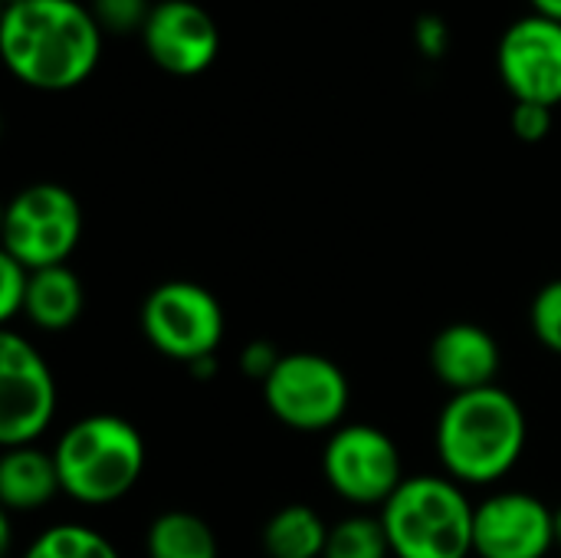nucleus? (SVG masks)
<instances>
[{
  "label": "nucleus",
  "instance_id": "obj_1",
  "mask_svg": "<svg viewBox=\"0 0 561 558\" xmlns=\"http://www.w3.org/2000/svg\"><path fill=\"white\" fill-rule=\"evenodd\" d=\"M0 53L23 86L62 92L99 66L102 26L79 0H20L3 7Z\"/></svg>",
  "mask_w": 561,
  "mask_h": 558
},
{
  "label": "nucleus",
  "instance_id": "obj_2",
  "mask_svg": "<svg viewBox=\"0 0 561 558\" xmlns=\"http://www.w3.org/2000/svg\"><path fill=\"white\" fill-rule=\"evenodd\" d=\"M526 411L500 385L454 395L437 418V457L450 480L486 487L506 477L526 451Z\"/></svg>",
  "mask_w": 561,
  "mask_h": 558
},
{
  "label": "nucleus",
  "instance_id": "obj_3",
  "mask_svg": "<svg viewBox=\"0 0 561 558\" xmlns=\"http://www.w3.org/2000/svg\"><path fill=\"white\" fill-rule=\"evenodd\" d=\"M62 493L82 506H108L135 490L145 470V441L118 414H89L53 447Z\"/></svg>",
  "mask_w": 561,
  "mask_h": 558
},
{
  "label": "nucleus",
  "instance_id": "obj_4",
  "mask_svg": "<svg viewBox=\"0 0 561 558\" xmlns=\"http://www.w3.org/2000/svg\"><path fill=\"white\" fill-rule=\"evenodd\" d=\"M473 513L457 480L424 474L404 477L378 516L394 558H470Z\"/></svg>",
  "mask_w": 561,
  "mask_h": 558
},
{
  "label": "nucleus",
  "instance_id": "obj_5",
  "mask_svg": "<svg viewBox=\"0 0 561 558\" xmlns=\"http://www.w3.org/2000/svg\"><path fill=\"white\" fill-rule=\"evenodd\" d=\"M82 237V207L62 184H30L3 210V253L26 270L62 266Z\"/></svg>",
  "mask_w": 561,
  "mask_h": 558
},
{
  "label": "nucleus",
  "instance_id": "obj_6",
  "mask_svg": "<svg viewBox=\"0 0 561 558\" xmlns=\"http://www.w3.org/2000/svg\"><path fill=\"white\" fill-rule=\"evenodd\" d=\"M345 372L316 352H289L263 382V401L270 414L289 431L316 434L335 431L348 411Z\"/></svg>",
  "mask_w": 561,
  "mask_h": 558
},
{
  "label": "nucleus",
  "instance_id": "obj_7",
  "mask_svg": "<svg viewBox=\"0 0 561 558\" xmlns=\"http://www.w3.org/2000/svg\"><path fill=\"white\" fill-rule=\"evenodd\" d=\"M141 332L154 352L194 368L220 349L224 309L210 289L171 280L148 293L141 306Z\"/></svg>",
  "mask_w": 561,
  "mask_h": 558
},
{
  "label": "nucleus",
  "instance_id": "obj_8",
  "mask_svg": "<svg viewBox=\"0 0 561 558\" xmlns=\"http://www.w3.org/2000/svg\"><path fill=\"white\" fill-rule=\"evenodd\" d=\"M322 474L332 493L355 506H385L404 483L401 451L375 424L335 428L322 454Z\"/></svg>",
  "mask_w": 561,
  "mask_h": 558
},
{
  "label": "nucleus",
  "instance_id": "obj_9",
  "mask_svg": "<svg viewBox=\"0 0 561 558\" xmlns=\"http://www.w3.org/2000/svg\"><path fill=\"white\" fill-rule=\"evenodd\" d=\"M56 414V378L46 358L16 332H0V444H33Z\"/></svg>",
  "mask_w": 561,
  "mask_h": 558
},
{
  "label": "nucleus",
  "instance_id": "obj_10",
  "mask_svg": "<svg viewBox=\"0 0 561 558\" xmlns=\"http://www.w3.org/2000/svg\"><path fill=\"white\" fill-rule=\"evenodd\" d=\"M496 66L516 102L556 109L561 102V23L539 13L516 20L500 39Z\"/></svg>",
  "mask_w": 561,
  "mask_h": 558
},
{
  "label": "nucleus",
  "instance_id": "obj_11",
  "mask_svg": "<svg viewBox=\"0 0 561 558\" xmlns=\"http://www.w3.org/2000/svg\"><path fill=\"white\" fill-rule=\"evenodd\" d=\"M556 546V513L533 493L486 497L473 513L477 558H546Z\"/></svg>",
  "mask_w": 561,
  "mask_h": 558
},
{
  "label": "nucleus",
  "instance_id": "obj_12",
  "mask_svg": "<svg viewBox=\"0 0 561 558\" xmlns=\"http://www.w3.org/2000/svg\"><path fill=\"white\" fill-rule=\"evenodd\" d=\"M151 62L171 76H201L220 53L214 16L194 0H161L141 30Z\"/></svg>",
  "mask_w": 561,
  "mask_h": 558
},
{
  "label": "nucleus",
  "instance_id": "obj_13",
  "mask_svg": "<svg viewBox=\"0 0 561 558\" xmlns=\"http://www.w3.org/2000/svg\"><path fill=\"white\" fill-rule=\"evenodd\" d=\"M503 365L500 342L477 322H454L431 342V368L454 395L496 385Z\"/></svg>",
  "mask_w": 561,
  "mask_h": 558
},
{
  "label": "nucleus",
  "instance_id": "obj_14",
  "mask_svg": "<svg viewBox=\"0 0 561 558\" xmlns=\"http://www.w3.org/2000/svg\"><path fill=\"white\" fill-rule=\"evenodd\" d=\"M56 493H62L59 470L53 454L26 444L7 447L0 457V503L3 513H33L43 510Z\"/></svg>",
  "mask_w": 561,
  "mask_h": 558
},
{
  "label": "nucleus",
  "instance_id": "obj_15",
  "mask_svg": "<svg viewBox=\"0 0 561 558\" xmlns=\"http://www.w3.org/2000/svg\"><path fill=\"white\" fill-rule=\"evenodd\" d=\"M82 280L62 263V266H46V270H30V286H26V319L43 329V332H62L79 322L82 316Z\"/></svg>",
  "mask_w": 561,
  "mask_h": 558
},
{
  "label": "nucleus",
  "instance_id": "obj_16",
  "mask_svg": "<svg viewBox=\"0 0 561 558\" xmlns=\"http://www.w3.org/2000/svg\"><path fill=\"white\" fill-rule=\"evenodd\" d=\"M329 526L306 503L276 510L263 526V549L270 558H322Z\"/></svg>",
  "mask_w": 561,
  "mask_h": 558
},
{
  "label": "nucleus",
  "instance_id": "obj_17",
  "mask_svg": "<svg viewBox=\"0 0 561 558\" xmlns=\"http://www.w3.org/2000/svg\"><path fill=\"white\" fill-rule=\"evenodd\" d=\"M148 558H217V536L207 520L184 510H168L151 520L145 536Z\"/></svg>",
  "mask_w": 561,
  "mask_h": 558
},
{
  "label": "nucleus",
  "instance_id": "obj_18",
  "mask_svg": "<svg viewBox=\"0 0 561 558\" xmlns=\"http://www.w3.org/2000/svg\"><path fill=\"white\" fill-rule=\"evenodd\" d=\"M23 558H118V553L102 533L79 523H59L39 533Z\"/></svg>",
  "mask_w": 561,
  "mask_h": 558
},
{
  "label": "nucleus",
  "instance_id": "obj_19",
  "mask_svg": "<svg viewBox=\"0 0 561 558\" xmlns=\"http://www.w3.org/2000/svg\"><path fill=\"white\" fill-rule=\"evenodd\" d=\"M391 543L381 526V516H345L329 526L322 558H388Z\"/></svg>",
  "mask_w": 561,
  "mask_h": 558
},
{
  "label": "nucleus",
  "instance_id": "obj_20",
  "mask_svg": "<svg viewBox=\"0 0 561 558\" xmlns=\"http://www.w3.org/2000/svg\"><path fill=\"white\" fill-rule=\"evenodd\" d=\"M533 332L536 339L549 349L561 355V280L546 283L536 299H533Z\"/></svg>",
  "mask_w": 561,
  "mask_h": 558
},
{
  "label": "nucleus",
  "instance_id": "obj_21",
  "mask_svg": "<svg viewBox=\"0 0 561 558\" xmlns=\"http://www.w3.org/2000/svg\"><path fill=\"white\" fill-rule=\"evenodd\" d=\"M148 0H92V16L99 20L102 30H115V33H125V30H135L148 23Z\"/></svg>",
  "mask_w": 561,
  "mask_h": 558
},
{
  "label": "nucleus",
  "instance_id": "obj_22",
  "mask_svg": "<svg viewBox=\"0 0 561 558\" xmlns=\"http://www.w3.org/2000/svg\"><path fill=\"white\" fill-rule=\"evenodd\" d=\"M26 286H30V270L23 263H16L13 257L0 253V319L3 322H10L13 316L23 312Z\"/></svg>",
  "mask_w": 561,
  "mask_h": 558
},
{
  "label": "nucleus",
  "instance_id": "obj_23",
  "mask_svg": "<svg viewBox=\"0 0 561 558\" xmlns=\"http://www.w3.org/2000/svg\"><path fill=\"white\" fill-rule=\"evenodd\" d=\"M513 132H516L519 141H542L552 132V109L536 105V102H516Z\"/></svg>",
  "mask_w": 561,
  "mask_h": 558
},
{
  "label": "nucleus",
  "instance_id": "obj_24",
  "mask_svg": "<svg viewBox=\"0 0 561 558\" xmlns=\"http://www.w3.org/2000/svg\"><path fill=\"white\" fill-rule=\"evenodd\" d=\"M279 358H283V355H279L270 342H250V345L243 349V358H240V362H243V372H247L253 382L263 385V382L273 375V368L279 365Z\"/></svg>",
  "mask_w": 561,
  "mask_h": 558
},
{
  "label": "nucleus",
  "instance_id": "obj_25",
  "mask_svg": "<svg viewBox=\"0 0 561 558\" xmlns=\"http://www.w3.org/2000/svg\"><path fill=\"white\" fill-rule=\"evenodd\" d=\"M533 10L539 16H549V20L561 23V0H533Z\"/></svg>",
  "mask_w": 561,
  "mask_h": 558
},
{
  "label": "nucleus",
  "instance_id": "obj_26",
  "mask_svg": "<svg viewBox=\"0 0 561 558\" xmlns=\"http://www.w3.org/2000/svg\"><path fill=\"white\" fill-rule=\"evenodd\" d=\"M556 546L561 549V506L556 510Z\"/></svg>",
  "mask_w": 561,
  "mask_h": 558
}]
</instances>
